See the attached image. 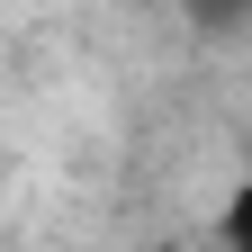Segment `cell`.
<instances>
[{"mask_svg":"<svg viewBox=\"0 0 252 252\" xmlns=\"http://www.w3.org/2000/svg\"><path fill=\"white\" fill-rule=\"evenodd\" d=\"M225 252H252V180L234 189V207H225Z\"/></svg>","mask_w":252,"mask_h":252,"instance_id":"1","label":"cell"}]
</instances>
